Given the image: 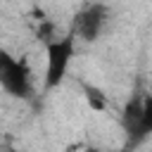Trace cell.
<instances>
[{"mask_svg": "<svg viewBox=\"0 0 152 152\" xmlns=\"http://www.w3.org/2000/svg\"><path fill=\"white\" fill-rule=\"evenodd\" d=\"M0 88L12 97H28L31 95V69L24 59H17L12 52L0 48Z\"/></svg>", "mask_w": 152, "mask_h": 152, "instance_id": "7a4b0ae2", "label": "cell"}, {"mask_svg": "<svg viewBox=\"0 0 152 152\" xmlns=\"http://www.w3.org/2000/svg\"><path fill=\"white\" fill-rule=\"evenodd\" d=\"M74 38L76 36L69 33V36H62V38H52L48 43V50H45V78H43L48 90L57 88L64 81V76L69 71V64L74 59V52H76V40Z\"/></svg>", "mask_w": 152, "mask_h": 152, "instance_id": "6da1fadb", "label": "cell"}, {"mask_svg": "<svg viewBox=\"0 0 152 152\" xmlns=\"http://www.w3.org/2000/svg\"><path fill=\"white\" fill-rule=\"evenodd\" d=\"M104 26H107V7L102 2H90L81 7L74 17V36H78L86 43L97 40Z\"/></svg>", "mask_w": 152, "mask_h": 152, "instance_id": "3957f363", "label": "cell"}, {"mask_svg": "<svg viewBox=\"0 0 152 152\" xmlns=\"http://www.w3.org/2000/svg\"><path fill=\"white\" fill-rule=\"evenodd\" d=\"M86 93H88V102H90V107H93V109H104L107 100H104V95H102L97 88H90V86H86Z\"/></svg>", "mask_w": 152, "mask_h": 152, "instance_id": "277c9868", "label": "cell"}]
</instances>
